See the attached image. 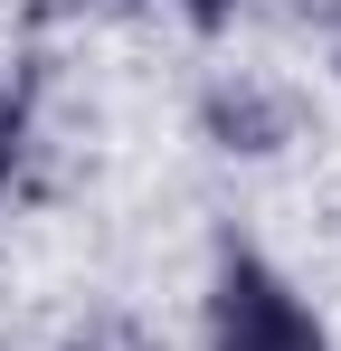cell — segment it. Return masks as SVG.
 Returning <instances> with one entry per match:
<instances>
[{
	"instance_id": "6da1fadb",
	"label": "cell",
	"mask_w": 341,
	"mask_h": 351,
	"mask_svg": "<svg viewBox=\"0 0 341 351\" xmlns=\"http://www.w3.org/2000/svg\"><path fill=\"white\" fill-rule=\"evenodd\" d=\"M199 351H341V332L284 276V256H266L247 228H218L199 276Z\"/></svg>"
},
{
	"instance_id": "7a4b0ae2",
	"label": "cell",
	"mask_w": 341,
	"mask_h": 351,
	"mask_svg": "<svg viewBox=\"0 0 341 351\" xmlns=\"http://www.w3.org/2000/svg\"><path fill=\"white\" fill-rule=\"evenodd\" d=\"M190 123H199V143L227 152V162H284L294 143H303V86L275 76V66H209V86L190 95Z\"/></svg>"
},
{
	"instance_id": "3957f363",
	"label": "cell",
	"mask_w": 341,
	"mask_h": 351,
	"mask_svg": "<svg viewBox=\"0 0 341 351\" xmlns=\"http://www.w3.org/2000/svg\"><path fill=\"white\" fill-rule=\"evenodd\" d=\"M38 95H48V76H38V58H0V199L19 190V171H29V152H38Z\"/></svg>"
},
{
	"instance_id": "277c9868",
	"label": "cell",
	"mask_w": 341,
	"mask_h": 351,
	"mask_svg": "<svg viewBox=\"0 0 341 351\" xmlns=\"http://www.w3.org/2000/svg\"><path fill=\"white\" fill-rule=\"evenodd\" d=\"M57 10H66V19H105V29L114 19H180L190 38H218L247 0H57Z\"/></svg>"
},
{
	"instance_id": "5b68a950",
	"label": "cell",
	"mask_w": 341,
	"mask_h": 351,
	"mask_svg": "<svg viewBox=\"0 0 341 351\" xmlns=\"http://www.w3.org/2000/svg\"><path fill=\"white\" fill-rule=\"evenodd\" d=\"M57 351H170V332L152 313H133V304H86V313L57 332Z\"/></svg>"
}]
</instances>
